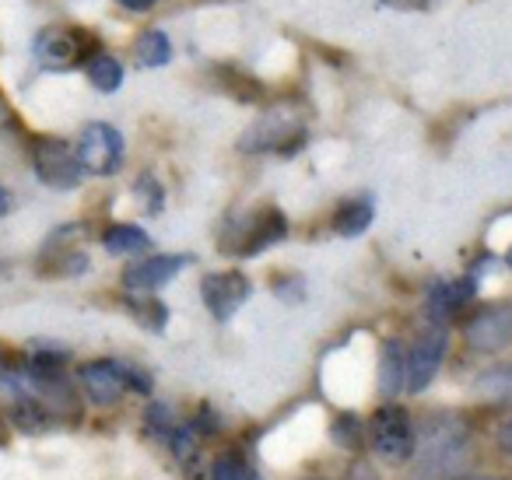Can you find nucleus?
<instances>
[{
    "instance_id": "1",
    "label": "nucleus",
    "mask_w": 512,
    "mask_h": 480,
    "mask_svg": "<svg viewBox=\"0 0 512 480\" xmlns=\"http://www.w3.org/2000/svg\"><path fill=\"white\" fill-rule=\"evenodd\" d=\"M470 470V438L456 417H435L418 438L414 480H460Z\"/></svg>"
},
{
    "instance_id": "19",
    "label": "nucleus",
    "mask_w": 512,
    "mask_h": 480,
    "mask_svg": "<svg viewBox=\"0 0 512 480\" xmlns=\"http://www.w3.org/2000/svg\"><path fill=\"white\" fill-rule=\"evenodd\" d=\"M477 393L488 403H512V365H495L477 375Z\"/></svg>"
},
{
    "instance_id": "8",
    "label": "nucleus",
    "mask_w": 512,
    "mask_h": 480,
    "mask_svg": "<svg viewBox=\"0 0 512 480\" xmlns=\"http://www.w3.org/2000/svg\"><path fill=\"white\" fill-rule=\"evenodd\" d=\"M463 340L477 354H498L512 340V309L509 305H484L463 326Z\"/></svg>"
},
{
    "instance_id": "5",
    "label": "nucleus",
    "mask_w": 512,
    "mask_h": 480,
    "mask_svg": "<svg viewBox=\"0 0 512 480\" xmlns=\"http://www.w3.org/2000/svg\"><path fill=\"white\" fill-rule=\"evenodd\" d=\"M32 165H36V176L46 186H57V190H74L81 172H85L78 148H71L60 137H39L36 148H32Z\"/></svg>"
},
{
    "instance_id": "4",
    "label": "nucleus",
    "mask_w": 512,
    "mask_h": 480,
    "mask_svg": "<svg viewBox=\"0 0 512 480\" xmlns=\"http://www.w3.org/2000/svg\"><path fill=\"white\" fill-rule=\"evenodd\" d=\"M123 155H127V144L120 130L109 123H88L78 144L81 169L92 176H116L123 169Z\"/></svg>"
},
{
    "instance_id": "17",
    "label": "nucleus",
    "mask_w": 512,
    "mask_h": 480,
    "mask_svg": "<svg viewBox=\"0 0 512 480\" xmlns=\"http://www.w3.org/2000/svg\"><path fill=\"white\" fill-rule=\"evenodd\" d=\"M372 218H376V207H372V200L358 197V200H348V204L337 207L334 228L344 235V239H355V235H362L365 228L372 225Z\"/></svg>"
},
{
    "instance_id": "21",
    "label": "nucleus",
    "mask_w": 512,
    "mask_h": 480,
    "mask_svg": "<svg viewBox=\"0 0 512 480\" xmlns=\"http://www.w3.org/2000/svg\"><path fill=\"white\" fill-rule=\"evenodd\" d=\"M127 305H130V312L148 326V330L162 333L165 323H169V309H165L162 302H155V298H127Z\"/></svg>"
},
{
    "instance_id": "20",
    "label": "nucleus",
    "mask_w": 512,
    "mask_h": 480,
    "mask_svg": "<svg viewBox=\"0 0 512 480\" xmlns=\"http://www.w3.org/2000/svg\"><path fill=\"white\" fill-rule=\"evenodd\" d=\"M137 64L141 67H165L172 60V43L162 29H148L137 39Z\"/></svg>"
},
{
    "instance_id": "12",
    "label": "nucleus",
    "mask_w": 512,
    "mask_h": 480,
    "mask_svg": "<svg viewBox=\"0 0 512 480\" xmlns=\"http://www.w3.org/2000/svg\"><path fill=\"white\" fill-rule=\"evenodd\" d=\"M285 235H288L285 214L274 211V207H267V211H260L253 221H249V228L242 232L235 253H239V256H256V253H264V249H271L274 242H281Z\"/></svg>"
},
{
    "instance_id": "29",
    "label": "nucleus",
    "mask_w": 512,
    "mask_h": 480,
    "mask_svg": "<svg viewBox=\"0 0 512 480\" xmlns=\"http://www.w3.org/2000/svg\"><path fill=\"white\" fill-rule=\"evenodd\" d=\"M505 260H509V267H512V249H509V256H505Z\"/></svg>"
},
{
    "instance_id": "7",
    "label": "nucleus",
    "mask_w": 512,
    "mask_h": 480,
    "mask_svg": "<svg viewBox=\"0 0 512 480\" xmlns=\"http://www.w3.org/2000/svg\"><path fill=\"white\" fill-rule=\"evenodd\" d=\"M249 295H253V284L242 270H221V274H207L200 281V298L218 323H228L249 302Z\"/></svg>"
},
{
    "instance_id": "11",
    "label": "nucleus",
    "mask_w": 512,
    "mask_h": 480,
    "mask_svg": "<svg viewBox=\"0 0 512 480\" xmlns=\"http://www.w3.org/2000/svg\"><path fill=\"white\" fill-rule=\"evenodd\" d=\"M183 267H190V256H183V253L148 256V260L127 267L123 284H127L130 291H137V295H141V291H158V288H165V284H169Z\"/></svg>"
},
{
    "instance_id": "2",
    "label": "nucleus",
    "mask_w": 512,
    "mask_h": 480,
    "mask_svg": "<svg viewBox=\"0 0 512 480\" xmlns=\"http://www.w3.org/2000/svg\"><path fill=\"white\" fill-rule=\"evenodd\" d=\"M369 442H372V449H376V456L386 459V463H404V459H411L414 449H418L411 414H407L404 407H397V403H383V407L372 414Z\"/></svg>"
},
{
    "instance_id": "6",
    "label": "nucleus",
    "mask_w": 512,
    "mask_h": 480,
    "mask_svg": "<svg viewBox=\"0 0 512 480\" xmlns=\"http://www.w3.org/2000/svg\"><path fill=\"white\" fill-rule=\"evenodd\" d=\"M85 43H88V32L67 29V25H50V29H43L36 36L32 53H36L39 64L50 67V71H67V67H78L81 60L88 64L92 46H85Z\"/></svg>"
},
{
    "instance_id": "25",
    "label": "nucleus",
    "mask_w": 512,
    "mask_h": 480,
    "mask_svg": "<svg viewBox=\"0 0 512 480\" xmlns=\"http://www.w3.org/2000/svg\"><path fill=\"white\" fill-rule=\"evenodd\" d=\"M495 442H498V452H502V456H505V459H509V463H512V417H509V421L502 424V428H498Z\"/></svg>"
},
{
    "instance_id": "13",
    "label": "nucleus",
    "mask_w": 512,
    "mask_h": 480,
    "mask_svg": "<svg viewBox=\"0 0 512 480\" xmlns=\"http://www.w3.org/2000/svg\"><path fill=\"white\" fill-rule=\"evenodd\" d=\"M474 298V284L470 281H456V284H435L432 291H428V316H432V323L446 326L449 319L456 316V312L463 309V305Z\"/></svg>"
},
{
    "instance_id": "26",
    "label": "nucleus",
    "mask_w": 512,
    "mask_h": 480,
    "mask_svg": "<svg viewBox=\"0 0 512 480\" xmlns=\"http://www.w3.org/2000/svg\"><path fill=\"white\" fill-rule=\"evenodd\" d=\"M116 4H120V8L137 11V15H141V11H151V8H155L158 0H116Z\"/></svg>"
},
{
    "instance_id": "16",
    "label": "nucleus",
    "mask_w": 512,
    "mask_h": 480,
    "mask_svg": "<svg viewBox=\"0 0 512 480\" xmlns=\"http://www.w3.org/2000/svg\"><path fill=\"white\" fill-rule=\"evenodd\" d=\"M102 246L113 256H137L151 249V235L137 225H109L106 235H102Z\"/></svg>"
},
{
    "instance_id": "15",
    "label": "nucleus",
    "mask_w": 512,
    "mask_h": 480,
    "mask_svg": "<svg viewBox=\"0 0 512 480\" xmlns=\"http://www.w3.org/2000/svg\"><path fill=\"white\" fill-rule=\"evenodd\" d=\"M8 414H11V421H15L18 428L32 431V435H36V431L53 428V421H57V414H53V410L46 407L36 393H22L15 403H8Z\"/></svg>"
},
{
    "instance_id": "28",
    "label": "nucleus",
    "mask_w": 512,
    "mask_h": 480,
    "mask_svg": "<svg viewBox=\"0 0 512 480\" xmlns=\"http://www.w3.org/2000/svg\"><path fill=\"white\" fill-rule=\"evenodd\" d=\"M11 211V197H8V190H4V186H0V218H4V214Z\"/></svg>"
},
{
    "instance_id": "14",
    "label": "nucleus",
    "mask_w": 512,
    "mask_h": 480,
    "mask_svg": "<svg viewBox=\"0 0 512 480\" xmlns=\"http://www.w3.org/2000/svg\"><path fill=\"white\" fill-rule=\"evenodd\" d=\"M379 389L386 396H397L407 389V347L400 340H386L383 358H379Z\"/></svg>"
},
{
    "instance_id": "24",
    "label": "nucleus",
    "mask_w": 512,
    "mask_h": 480,
    "mask_svg": "<svg viewBox=\"0 0 512 480\" xmlns=\"http://www.w3.org/2000/svg\"><path fill=\"white\" fill-rule=\"evenodd\" d=\"M334 438L341 445H348V449H358V445H362V424H358L351 414H341L334 421Z\"/></svg>"
},
{
    "instance_id": "22",
    "label": "nucleus",
    "mask_w": 512,
    "mask_h": 480,
    "mask_svg": "<svg viewBox=\"0 0 512 480\" xmlns=\"http://www.w3.org/2000/svg\"><path fill=\"white\" fill-rule=\"evenodd\" d=\"M214 480H260V473L239 456V452H225L214 463Z\"/></svg>"
},
{
    "instance_id": "18",
    "label": "nucleus",
    "mask_w": 512,
    "mask_h": 480,
    "mask_svg": "<svg viewBox=\"0 0 512 480\" xmlns=\"http://www.w3.org/2000/svg\"><path fill=\"white\" fill-rule=\"evenodd\" d=\"M85 74H88V81H92L99 92H116V88L123 85V67H120V60L116 57H109V53H92L88 57V64H85Z\"/></svg>"
},
{
    "instance_id": "10",
    "label": "nucleus",
    "mask_w": 512,
    "mask_h": 480,
    "mask_svg": "<svg viewBox=\"0 0 512 480\" xmlns=\"http://www.w3.org/2000/svg\"><path fill=\"white\" fill-rule=\"evenodd\" d=\"M78 382L88 393V400L99 403V407L120 403L123 393L130 389L127 372H123V361H85L78 372Z\"/></svg>"
},
{
    "instance_id": "3",
    "label": "nucleus",
    "mask_w": 512,
    "mask_h": 480,
    "mask_svg": "<svg viewBox=\"0 0 512 480\" xmlns=\"http://www.w3.org/2000/svg\"><path fill=\"white\" fill-rule=\"evenodd\" d=\"M306 141V123L292 113H267L253 123V127L242 134L239 148L242 151H281V155H292L299 144Z\"/></svg>"
},
{
    "instance_id": "9",
    "label": "nucleus",
    "mask_w": 512,
    "mask_h": 480,
    "mask_svg": "<svg viewBox=\"0 0 512 480\" xmlns=\"http://www.w3.org/2000/svg\"><path fill=\"white\" fill-rule=\"evenodd\" d=\"M446 347H449L446 326L439 323H432L418 337V344L407 347V393H425L428 382L439 372L442 358H446Z\"/></svg>"
},
{
    "instance_id": "23",
    "label": "nucleus",
    "mask_w": 512,
    "mask_h": 480,
    "mask_svg": "<svg viewBox=\"0 0 512 480\" xmlns=\"http://www.w3.org/2000/svg\"><path fill=\"white\" fill-rule=\"evenodd\" d=\"M148 424L155 428V435L162 438V442H169V435L179 428V421L172 417V410L165 407V403H155V407H148Z\"/></svg>"
},
{
    "instance_id": "27",
    "label": "nucleus",
    "mask_w": 512,
    "mask_h": 480,
    "mask_svg": "<svg viewBox=\"0 0 512 480\" xmlns=\"http://www.w3.org/2000/svg\"><path fill=\"white\" fill-rule=\"evenodd\" d=\"M383 4H393V8H421L425 0H383Z\"/></svg>"
}]
</instances>
